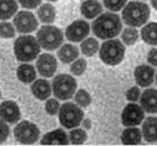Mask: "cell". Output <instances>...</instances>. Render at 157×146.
<instances>
[{"label": "cell", "instance_id": "6da1fadb", "mask_svg": "<svg viewBox=\"0 0 157 146\" xmlns=\"http://www.w3.org/2000/svg\"><path fill=\"white\" fill-rule=\"evenodd\" d=\"M92 31L98 39H113L122 31V21L116 13L105 12L101 13L93 21Z\"/></svg>", "mask_w": 157, "mask_h": 146}, {"label": "cell", "instance_id": "7a4b0ae2", "mask_svg": "<svg viewBox=\"0 0 157 146\" xmlns=\"http://www.w3.org/2000/svg\"><path fill=\"white\" fill-rule=\"evenodd\" d=\"M39 41L33 35H21L14 41V54L17 59L22 63H28L36 59L40 54Z\"/></svg>", "mask_w": 157, "mask_h": 146}, {"label": "cell", "instance_id": "3957f363", "mask_svg": "<svg viewBox=\"0 0 157 146\" xmlns=\"http://www.w3.org/2000/svg\"><path fill=\"white\" fill-rule=\"evenodd\" d=\"M150 17V8L145 2L131 1L128 2L122 12V18L130 27L143 26Z\"/></svg>", "mask_w": 157, "mask_h": 146}, {"label": "cell", "instance_id": "277c9868", "mask_svg": "<svg viewBox=\"0 0 157 146\" xmlns=\"http://www.w3.org/2000/svg\"><path fill=\"white\" fill-rule=\"evenodd\" d=\"M125 48L122 41L117 39H108L100 48V59L107 65H117L124 58Z\"/></svg>", "mask_w": 157, "mask_h": 146}, {"label": "cell", "instance_id": "5b68a950", "mask_svg": "<svg viewBox=\"0 0 157 146\" xmlns=\"http://www.w3.org/2000/svg\"><path fill=\"white\" fill-rule=\"evenodd\" d=\"M36 39L40 46L47 51L59 48L63 43V33L56 26L45 25L40 28L36 34Z\"/></svg>", "mask_w": 157, "mask_h": 146}, {"label": "cell", "instance_id": "8992f818", "mask_svg": "<svg viewBox=\"0 0 157 146\" xmlns=\"http://www.w3.org/2000/svg\"><path fill=\"white\" fill-rule=\"evenodd\" d=\"M76 80L69 74H59L52 83V91L54 95L60 100H68L74 97L76 92Z\"/></svg>", "mask_w": 157, "mask_h": 146}, {"label": "cell", "instance_id": "52a82bcc", "mask_svg": "<svg viewBox=\"0 0 157 146\" xmlns=\"http://www.w3.org/2000/svg\"><path fill=\"white\" fill-rule=\"evenodd\" d=\"M85 113L82 108L74 103H65L60 106L59 110V121L66 128L78 127L83 120Z\"/></svg>", "mask_w": 157, "mask_h": 146}, {"label": "cell", "instance_id": "ba28073f", "mask_svg": "<svg viewBox=\"0 0 157 146\" xmlns=\"http://www.w3.org/2000/svg\"><path fill=\"white\" fill-rule=\"evenodd\" d=\"M14 138L24 145H31L36 143L40 138V130L35 124L24 120L14 127Z\"/></svg>", "mask_w": 157, "mask_h": 146}, {"label": "cell", "instance_id": "9c48e42d", "mask_svg": "<svg viewBox=\"0 0 157 146\" xmlns=\"http://www.w3.org/2000/svg\"><path fill=\"white\" fill-rule=\"evenodd\" d=\"M13 25L15 27V31H18L21 34L32 33L38 28V19L35 15L29 11H20L17 12L13 19Z\"/></svg>", "mask_w": 157, "mask_h": 146}, {"label": "cell", "instance_id": "30bf717a", "mask_svg": "<svg viewBox=\"0 0 157 146\" xmlns=\"http://www.w3.org/2000/svg\"><path fill=\"white\" fill-rule=\"evenodd\" d=\"M121 120L125 127L137 126L144 120L143 108L135 103H130L125 105L121 114Z\"/></svg>", "mask_w": 157, "mask_h": 146}, {"label": "cell", "instance_id": "8fae6325", "mask_svg": "<svg viewBox=\"0 0 157 146\" xmlns=\"http://www.w3.org/2000/svg\"><path fill=\"white\" fill-rule=\"evenodd\" d=\"M90 32V26L85 20L73 21L69 26L66 28V38L72 43H80L85 40Z\"/></svg>", "mask_w": 157, "mask_h": 146}, {"label": "cell", "instance_id": "7c38bea8", "mask_svg": "<svg viewBox=\"0 0 157 146\" xmlns=\"http://www.w3.org/2000/svg\"><path fill=\"white\" fill-rule=\"evenodd\" d=\"M36 70L41 77L51 78L58 70V61L55 57L49 53H44L36 59Z\"/></svg>", "mask_w": 157, "mask_h": 146}, {"label": "cell", "instance_id": "4fadbf2b", "mask_svg": "<svg viewBox=\"0 0 157 146\" xmlns=\"http://www.w3.org/2000/svg\"><path fill=\"white\" fill-rule=\"evenodd\" d=\"M0 118L8 124H15L21 118V112L18 104L12 100H6L0 104Z\"/></svg>", "mask_w": 157, "mask_h": 146}, {"label": "cell", "instance_id": "5bb4252c", "mask_svg": "<svg viewBox=\"0 0 157 146\" xmlns=\"http://www.w3.org/2000/svg\"><path fill=\"white\" fill-rule=\"evenodd\" d=\"M135 81L138 86L148 87L154 83L155 78V70L149 65H140L134 71Z\"/></svg>", "mask_w": 157, "mask_h": 146}, {"label": "cell", "instance_id": "9a60e30c", "mask_svg": "<svg viewBox=\"0 0 157 146\" xmlns=\"http://www.w3.org/2000/svg\"><path fill=\"white\" fill-rule=\"evenodd\" d=\"M141 107L147 113H157V90L147 88L140 97Z\"/></svg>", "mask_w": 157, "mask_h": 146}, {"label": "cell", "instance_id": "2e32d148", "mask_svg": "<svg viewBox=\"0 0 157 146\" xmlns=\"http://www.w3.org/2000/svg\"><path fill=\"white\" fill-rule=\"evenodd\" d=\"M68 143H69V138L67 133L61 128H56L54 131L46 133L41 138L42 145H67Z\"/></svg>", "mask_w": 157, "mask_h": 146}, {"label": "cell", "instance_id": "e0dca14e", "mask_svg": "<svg viewBox=\"0 0 157 146\" xmlns=\"http://www.w3.org/2000/svg\"><path fill=\"white\" fill-rule=\"evenodd\" d=\"M33 95L39 100H46L51 97L52 93V86L51 83L46 79H38L34 80V83L31 86Z\"/></svg>", "mask_w": 157, "mask_h": 146}, {"label": "cell", "instance_id": "ac0fdd59", "mask_svg": "<svg viewBox=\"0 0 157 146\" xmlns=\"http://www.w3.org/2000/svg\"><path fill=\"white\" fill-rule=\"evenodd\" d=\"M142 137L148 143H156L157 141V118L149 117L144 120L142 125Z\"/></svg>", "mask_w": 157, "mask_h": 146}, {"label": "cell", "instance_id": "d6986e66", "mask_svg": "<svg viewBox=\"0 0 157 146\" xmlns=\"http://www.w3.org/2000/svg\"><path fill=\"white\" fill-rule=\"evenodd\" d=\"M81 13L87 19H94L102 13V5L98 0H86L81 5Z\"/></svg>", "mask_w": 157, "mask_h": 146}, {"label": "cell", "instance_id": "ffe728a7", "mask_svg": "<svg viewBox=\"0 0 157 146\" xmlns=\"http://www.w3.org/2000/svg\"><path fill=\"white\" fill-rule=\"evenodd\" d=\"M142 140V131L136 126L125 128L121 134V141L124 145H138Z\"/></svg>", "mask_w": 157, "mask_h": 146}, {"label": "cell", "instance_id": "44dd1931", "mask_svg": "<svg viewBox=\"0 0 157 146\" xmlns=\"http://www.w3.org/2000/svg\"><path fill=\"white\" fill-rule=\"evenodd\" d=\"M58 57L63 64L73 63L78 57V48L72 44H66L62 47H60L58 51Z\"/></svg>", "mask_w": 157, "mask_h": 146}, {"label": "cell", "instance_id": "7402d4cb", "mask_svg": "<svg viewBox=\"0 0 157 146\" xmlns=\"http://www.w3.org/2000/svg\"><path fill=\"white\" fill-rule=\"evenodd\" d=\"M17 77L18 79L24 84H31L36 78V71L35 68L29 64H22L17 70Z\"/></svg>", "mask_w": 157, "mask_h": 146}, {"label": "cell", "instance_id": "603a6c76", "mask_svg": "<svg viewBox=\"0 0 157 146\" xmlns=\"http://www.w3.org/2000/svg\"><path fill=\"white\" fill-rule=\"evenodd\" d=\"M18 12V2L15 0H0V20H8Z\"/></svg>", "mask_w": 157, "mask_h": 146}, {"label": "cell", "instance_id": "cb8c5ba5", "mask_svg": "<svg viewBox=\"0 0 157 146\" xmlns=\"http://www.w3.org/2000/svg\"><path fill=\"white\" fill-rule=\"evenodd\" d=\"M141 37L144 43L157 46V22H149L141 30Z\"/></svg>", "mask_w": 157, "mask_h": 146}, {"label": "cell", "instance_id": "d4e9b609", "mask_svg": "<svg viewBox=\"0 0 157 146\" xmlns=\"http://www.w3.org/2000/svg\"><path fill=\"white\" fill-rule=\"evenodd\" d=\"M38 18L41 22L44 24H52L53 21L55 20V15H56V12H55V7L53 6L52 4H44L38 8Z\"/></svg>", "mask_w": 157, "mask_h": 146}, {"label": "cell", "instance_id": "484cf974", "mask_svg": "<svg viewBox=\"0 0 157 146\" xmlns=\"http://www.w3.org/2000/svg\"><path fill=\"white\" fill-rule=\"evenodd\" d=\"M98 41L95 38H87L81 43V52L86 57H93L98 53Z\"/></svg>", "mask_w": 157, "mask_h": 146}, {"label": "cell", "instance_id": "4316f807", "mask_svg": "<svg viewBox=\"0 0 157 146\" xmlns=\"http://www.w3.org/2000/svg\"><path fill=\"white\" fill-rule=\"evenodd\" d=\"M69 141L73 145H82L87 140V133L82 128H73L69 132Z\"/></svg>", "mask_w": 157, "mask_h": 146}, {"label": "cell", "instance_id": "83f0119b", "mask_svg": "<svg viewBox=\"0 0 157 146\" xmlns=\"http://www.w3.org/2000/svg\"><path fill=\"white\" fill-rule=\"evenodd\" d=\"M138 39V31L136 30V27H128L123 30L122 32V41L123 44L131 46L134 45Z\"/></svg>", "mask_w": 157, "mask_h": 146}, {"label": "cell", "instance_id": "f1b7e54d", "mask_svg": "<svg viewBox=\"0 0 157 146\" xmlns=\"http://www.w3.org/2000/svg\"><path fill=\"white\" fill-rule=\"evenodd\" d=\"M74 99L80 107H88L92 103V97L86 90H78V92H75Z\"/></svg>", "mask_w": 157, "mask_h": 146}, {"label": "cell", "instance_id": "f546056e", "mask_svg": "<svg viewBox=\"0 0 157 146\" xmlns=\"http://www.w3.org/2000/svg\"><path fill=\"white\" fill-rule=\"evenodd\" d=\"M14 35H15L14 25H12L11 22H7V21H2L0 24V38L10 39V38H13Z\"/></svg>", "mask_w": 157, "mask_h": 146}, {"label": "cell", "instance_id": "4dcf8cb0", "mask_svg": "<svg viewBox=\"0 0 157 146\" xmlns=\"http://www.w3.org/2000/svg\"><path fill=\"white\" fill-rule=\"evenodd\" d=\"M86 68H87V61H86V59H80L78 58V59H75L72 63V65H71V72H72V74L78 77V75L83 74Z\"/></svg>", "mask_w": 157, "mask_h": 146}, {"label": "cell", "instance_id": "1f68e13d", "mask_svg": "<svg viewBox=\"0 0 157 146\" xmlns=\"http://www.w3.org/2000/svg\"><path fill=\"white\" fill-rule=\"evenodd\" d=\"M127 4V0H103V5L107 10L113 11V12H117L121 11Z\"/></svg>", "mask_w": 157, "mask_h": 146}, {"label": "cell", "instance_id": "d6a6232c", "mask_svg": "<svg viewBox=\"0 0 157 146\" xmlns=\"http://www.w3.org/2000/svg\"><path fill=\"white\" fill-rule=\"evenodd\" d=\"M60 103L58 98L56 99H48L46 103V105H45V110H46V112L48 114H51V116H55V114H58L59 113V110H60Z\"/></svg>", "mask_w": 157, "mask_h": 146}, {"label": "cell", "instance_id": "836d02e7", "mask_svg": "<svg viewBox=\"0 0 157 146\" xmlns=\"http://www.w3.org/2000/svg\"><path fill=\"white\" fill-rule=\"evenodd\" d=\"M141 97V92H140V88L136 86L130 87L127 93H125V98L129 100L130 103H136Z\"/></svg>", "mask_w": 157, "mask_h": 146}, {"label": "cell", "instance_id": "e575fe53", "mask_svg": "<svg viewBox=\"0 0 157 146\" xmlns=\"http://www.w3.org/2000/svg\"><path fill=\"white\" fill-rule=\"evenodd\" d=\"M8 136H10V127H8L5 120L0 118V144L6 141Z\"/></svg>", "mask_w": 157, "mask_h": 146}, {"label": "cell", "instance_id": "d590c367", "mask_svg": "<svg viewBox=\"0 0 157 146\" xmlns=\"http://www.w3.org/2000/svg\"><path fill=\"white\" fill-rule=\"evenodd\" d=\"M21 6L27 10H33V8H36L41 4V0H18Z\"/></svg>", "mask_w": 157, "mask_h": 146}, {"label": "cell", "instance_id": "8d00e7d4", "mask_svg": "<svg viewBox=\"0 0 157 146\" xmlns=\"http://www.w3.org/2000/svg\"><path fill=\"white\" fill-rule=\"evenodd\" d=\"M148 63L150 64L151 66H157V50L156 48H152L149 51V53H148Z\"/></svg>", "mask_w": 157, "mask_h": 146}, {"label": "cell", "instance_id": "74e56055", "mask_svg": "<svg viewBox=\"0 0 157 146\" xmlns=\"http://www.w3.org/2000/svg\"><path fill=\"white\" fill-rule=\"evenodd\" d=\"M81 125L85 130H90L92 128V121H90V119H83L81 121Z\"/></svg>", "mask_w": 157, "mask_h": 146}, {"label": "cell", "instance_id": "f35d334b", "mask_svg": "<svg viewBox=\"0 0 157 146\" xmlns=\"http://www.w3.org/2000/svg\"><path fill=\"white\" fill-rule=\"evenodd\" d=\"M150 1H151V5H152V7H154V8L157 11V0H150Z\"/></svg>", "mask_w": 157, "mask_h": 146}, {"label": "cell", "instance_id": "ab89813d", "mask_svg": "<svg viewBox=\"0 0 157 146\" xmlns=\"http://www.w3.org/2000/svg\"><path fill=\"white\" fill-rule=\"evenodd\" d=\"M48 1H56V0H48Z\"/></svg>", "mask_w": 157, "mask_h": 146}, {"label": "cell", "instance_id": "60d3db41", "mask_svg": "<svg viewBox=\"0 0 157 146\" xmlns=\"http://www.w3.org/2000/svg\"><path fill=\"white\" fill-rule=\"evenodd\" d=\"M156 84H157V74H156Z\"/></svg>", "mask_w": 157, "mask_h": 146}, {"label": "cell", "instance_id": "b9f144b4", "mask_svg": "<svg viewBox=\"0 0 157 146\" xmlns=\"http://www.w3.org/2000/svg\"><path fill=\"white\" fill-rule=\"evenodd\" d=\"M0 99H1V92H0Z\"/></svg>", "mask_w": 157, "mask_h": 146}]
</instances>
